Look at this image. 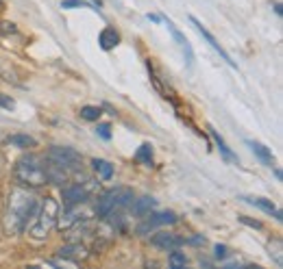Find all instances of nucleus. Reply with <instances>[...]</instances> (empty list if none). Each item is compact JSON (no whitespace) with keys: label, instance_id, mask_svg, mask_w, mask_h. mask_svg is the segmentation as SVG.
<instances>
[{"label":"nucleus","instance_id":"obj_1","mask_svg":"<svg viewBox=\"0 0 283 269\" xmlns=\"http://www.w3.org/2000/svg\"><path fill=\"white\" fill-rule=\"evenodd\" d=\"M37 206H39V202L29 189H24V187L11 189L9 198H7L5 217H3L7 237H18V234H22L24 228L29 226V222L35 217Z\"/></svg>","mask_w":283,"mask_h":269},{"label":"nucleus","instance_id":"obj_2","mask_svg":"<svg viewBox=\"0 0 283 269\" xmlns=\"http://www.w3.org/2000/svg\"><path fill=\"white\" fill-rule=\"evenodd\" d=\"M57 217H59V202H57L55 198H46L42 204L37 206L33 224L29 226V234L35 241H44L48 237V232L55 228Z\"/></svg>","mask_w":283,"mask_h":269},{"label":"nucleus","instance_id":"obj_3","mask_svg":"<svg viewBox=\"0 0 283 269\" xmlns=\"http://www.w3.org/2000/svg\"><path fill=\"white\" fill-rule=\"evenodd\" d=\"M15 181L24 187H44L46 185V174H44V165H42V159L37 154H24V157L15 163Z\"/></svg>","mask_w":283,"mask_h":269},{"label":"nucleus","instance_id":"obj_4","mask_svg":"<svg viewBox=\"0 0 283 269\" xmlns=\"http://www.w3.org/2000/svg\"><path fill=\"white\" fill-rule=\"evenodd\" d=\"M133 198H135L133 189H128V187H113V189L105 191L98 198V202H96V215H98L100 219H105L111 211L126 208L128 204H131Z\"/></svg>","mask_w":283,"mask_h":269},{"label":"nucleus","instance_id":"obj_5","mask_svg":"<svg viewBox=\"0 0 283 269\" xmlns=\"http://www.w3.org/2000/svg\"><path fill=\"white\" fill-rule=\"evenodd\" d=\"M46 159L57 163L59 167H63L66 172H76L81 167V154L74 148H63V145H53L46 152Z\"/></svg>","mask_w":283,"mask_h":269},{"label":"nucleus","instance_id":"obj_6","mask_svg":"<svg viewBox=\"0 0 283 269\" xmlns=\"http://www.w3.org/2000/svg\"><path fill=\"white\" fill-rule=\"evenodd\" d=\"M90 217H92V213L85 206H81V204L66 206V211L59 213V217H57L55 226L59 228V230H70V228H74V226H81V224L90 222Z\"/></svg>","mask_w":283,"mask_h":269},{"label":"nucleus","instance_id":"obj_7","mask_svg":"<svg viewBox=\"0 0 283 269\" xmlns=\"http://www.w3.org/2000/svg\"><path fill=\"white\" fill-rule=\"evenodd\" d=\"M146 219H144L142 224H137L135 228V232L137 234H148L152 232L155 228L159 226H170V224H176V213H172V211H161V213H148V215H144Z\"/></svg>","mask_w":283,"mask_h":269},{"label":"nucleus","instance_id":"obj_8","mask_svg":"<svg viewBox=\"0 0 283 269\" xmlns=\"http://www.w3.org/2000/svg\"><path fill=\"white\" fill-rule=\"evenodd\" d=\"M92 191H94V183H81V185H68V187H63V191H61L63 204H66V206L85 204Z\"/></svg>","mask_w":283,"mask_h":269},{"label":"nucleus","instance_id":"obj_9","mask_svg":"<svg viewBox=\"0 0 283 269\" xmlns=\"http://www.w3.org/2000/svg\"><path fill=\"white\" fill-rule=\"evenodd\" d=\"M150 243L155 248L159 250H179L181 246H185L188 243V239H183L179 237V234H174V232H157V234H152L150 237Z\"/></svg>","mask_w":283,"mask_h":269},{"label":"nucleus","instance_id":"obj_10","mask_svg":"<svg viewBox=\"0 0 283 269\" xmlns=\"http://www.w3.org/2000/svg\"><path fill=\"white\" fill-rule=\"evenodd\" d=\"M190 22L194 24V26H196V31L200 33V35H203V39H205V42H207L209 46H212V48H214V50H216L218 54H220V56H222V59H224L226 63H229V65H231V68H238V65H236V61H233V59H231V56H229V52H226V50H224V48H222L220 44H218V42H216V37H214V35H212V33H209V31H207V28L203 26V24H200V22L196 20V18H194V15H190Z\"/></svg>","mask_w":283,"mask_h":269},{"label":"nucleus","instance_id":"obj_11","mask_svg":"<svg viewBox=\"0 0 283 269\" xmlns=\"http://www.w3.org/2000/svg\"><path fill=\"white\" fill-rule=\"evenodd\" d=\"M57 256L63 258V260H74V263H76V260L87 258V248L83 246V243H79V241H72V243H68V246L57 250Z\"/></svg>","mask_w":283,"mask_h":269},{"label":"nucleus","instance_id":"obj_12","mask_svg":"<svg viewBox=\"0 0 283 269\" xmlns=\"http://www.w3.org/2000/svg\"><path fill=\"white\" fill-rule=\"evenodd\" d=\"M166 26H168V31H170V35L174 37V42H176V44H179V46L183 48V52H185V59H188V65H192V63H194V50H192L190 42H188V39H185V35H183V33H181L179 28H176V26H174V24L170 22V20H166Z\"/></svg>","mask_w":283,"mask_h":269},{"label":"nucleus","instance_id":"obj_13","mask_svg":"<svg viewBox=\"0 0 283 269\" xmlns=\"http://www.w3.org/2000/svg\"><path fill=\"white\" fill-rule=\"evenodd\" d=\"M128 206H131V213H133V215L144 217V215H148L150 211L157 206V200H155V198H150V195H144V198H137V200L133 198Z\"/></svg>","mask_w":283,"mask_h":269},{"label":"nucleus","instance_id":"obj_14","mask_svg":"<svg viewBox=\"0 0 283 269\" xmlns=\"http://www.w3.org/2000/svg\"><path fill=\"white\" fill-rule=\"evenodd\" d=\"M242 200H246L250 206H257L260 211H264V213H268V215H272L277 222H281L283 219V215H281V211L272 204V200H266V198H242Z\"/></svg>","mask_w":283,"mask_h":269},{"label":"nucleus","instance_id":"obj_15","mask_svg":"<svg viewBox=\"0 0 283 269\" xmlns=\"http://www.w3.org/2000/svg\"><path fill=\"white\" fill-rule=\"evenodd\" d=\"M207 130H209V135H212V139L216 141V145H218V150H220V154L226 159V161H231V163H238V154H233V150L229 148V145H226V141L222 139V135L218 133V130L209 124L207 126Z\"/></svg>","mask_w":283,"mask_h":269},{"label":"nucleus","instance_id":"obj_16","mask_svg":"<svg viewBox=\"0 0 283 269\" xmlns=\"http://www.w3.org/2000/svg\"><path fill=\"white\" fill-rule=\"evenodd\" d=\"M98 44L102 50H111V48H116L120 44V33L113 26H105L98 35Z\"/></svg>","mask_w":283,"mask_h":269},{"label":"nucleus","instance_id":"obj_17","mask_svg":"<svg viewBox=\"0 0 283 269\" xmlns=\"http://www.w3.org/2000/svg\"><path fill=\"white\" fill-rule=\"evenodd\" d=\"M248 148L253 150V154L257 159H260L266 167H274V159H272V152L266 148L264 143H260V141H248Z\"/></svg>","mask_w":283,"mask_h":269},{"label":"nucleus","instance_id":"obj_18","mask_svg":"<svg viewBox=\"0 0 283 269\" xmlns=\"http://www.w3.org/2000/svg\"><path fill=\"white\" fill-rule=\"evenodd\" d=\"M92 167H94V172L102 178V181H109V178H113V165H111L109 161H105V159H94V161H92Z\"/></svg>","mask_w":283,"mask_h":269},{"label":"nucleus","instance_id":"obj_19","mask_svg":"<svg viewBox=\"0 0 283 269\" xmlns=\"http://www.w3.org/2000/svg\"><path fill=\"white\" fill-rule=\"evenodd\" d=\"M7 141H9V143L13 145V148H22V150H24V148H33V145L37 143V141H35V137H31V135H22V133L11 135Z\"/></svg>","mask_w":283,"mask_h":269},{"label":"nucleus","instance_id":"obj_20","mask_svg":"<svg viewBox=\"0 0 283 269\" xmlns=\"http://www.w3.org/2000/svg\"><path fill=\"white\" fill-rule=\"evenodd\" d=\"M135 159L150 167L152 165V145L150 143H142L140 148H137V152H135Z\"/></svg>","mask_w":283,"mask_h":269},{"label":"nucleus","instance_id":"obj_21","mask_svg":"<svg viewBox=\"0 0 283 269\" xmlns=\"http://www.w3.org/2000/svg\"><path fill=\"white\" fill-rule=\"evenodd\" d=\"M100 115H102L100 107H83V109H81V117L87 119V122H98Z\"/></svg>","mask_w":283,"mask_h":269},{"label":"nucleus","instance_id":"obj_22","mask_svg":"<svg viewBox=\"0 0 283 269\" xmlns=\"http://www.w3.org/2000/svg\"><path fill=\"white\" fill-rule=\"evenodd\" d=\"M168 263L172 267H185L188 265V256L183 252H176V250H170V256H168Z\"/></svg>","mask_w":283,"mask_h":269},{"label":"nucleus","instance_id":"obj_23","mask_svg":"<svg viewBox=\"0 0 283 269\" xmlns=\"http://www.w3.org/2000/svg\"><path fill=\"white\" fill-rule=\"evenodd\" d=\"M61 7H63V9H72V7H87V9L100 13V9H98V7H96L94 3H83V0H63Z\"/></svg>","mask_w":283,"mask_h":269},{"label":"nucleus","instance_id":"obj_24","mask_svg":"<svg viewBox=\"0 0 283 269\" xmlns=\"http://www.w3.org/2000/svg\"><path fill=\"white\" fill-rule=\"evenodd\" d=\"M96 135H98L100 139L109 141L111 139V124H98L96 126Z\"/></svg>","mask_w":283,"mask_h":269},{"label":"nucleus","instance_id":"obj_25","mask_svg":"<svg viewBox=\"0 0 283 269\" xmlns=\"http://www.w3.org/2000/svg\"><path fill=\"white\" fill-rule=\"evenodd\" d=\"M229 254H231V252H229V248H226V246H220V243H218V246L214 248V256H216L218 260L229 258Z\"/></svg>","mask_w":283,"mask_h":269},{"label":"nucleus","instance_id":"obj_26","mask_svg":"<svg viewBox=\"0 0 283 269\" xmlns=\"http://www.w3.org/2000/svg\"><path fill=\"white\" fill-rule=\"evenodd\" d=\"M15 31L18 28H15L13 22H0V33H3V35H13Z\"/></svg>","mask_w":283,"mask_h":269},{"label":"nucleus","instance_id":"obj_27","mask_svg":"<svg viewBox=\"0 0 283 269\" xmlns=\"http://www.w3.org/2000/svg\"><path fill=\"white\" fill-rule=\"evenodd\" d=\"M238 219H240V222L244 224V226H250V228H257V230H260V228H262V222H257V219H248V217H244V215H240Z\"/></svg>","mask_w":283,"mask_h":269},{"label":"nucleus","instance_id":"obj_28","mask_svg":"<svg viewBox=\"0 0 283 269\" xmlns=\"http://www.w3.org/2000/svg\"><path fill=\"white\" fill-rule=\"evenodd\" d=\"M0 107L3 109H13L15 107V102L11 100L9 96H5V94H0Z\"/></svg>","mask_w":283,"mask_h":269},{"label":"nucleus","instance_id":"obj_29","mask_svg":"<svg viewBox=\"0 0 283 269\" xmlns=\"http://www.w3.org/2000/svg\"><path fill=\"white\" fill-rule=\"evenodd\" d=\"M148 20H152V22H159L161 18H159V15H150V13H148Z\"/></svg>","mask_w":283,"mask_h":269},{"label":"nucleus","instance_id":"obj_30","mask_svg":"<svg viewBox=\"0 0 283 269\" xmlns=\"http://www.w3.org/2000/svg\"><path fill=\"white\" fill-rule=\"evenodd\" d=\"M0 9H5V3H3V0H0Z\"/></svg>","mask_w":283,"mask_h":269}]
</instances>
